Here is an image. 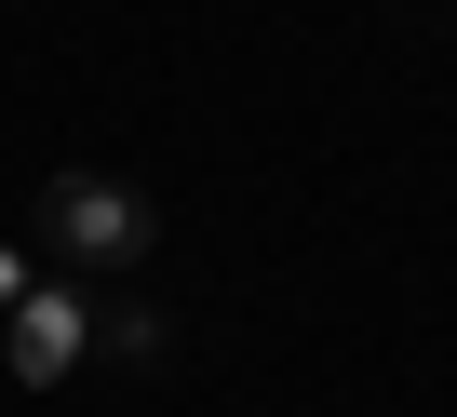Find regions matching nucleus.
<instances>
[{
  "label": "nucleus",
  "instance_id": "nucleus-1",
  "mask_svg": "<svg viewBox=\"0 0 457 417\" xmlns=\"http://www.w3.org/2000/svg\"><path fill=\"white\" fill-rule=\"evenodd\" d=\"M41 243L68 270H135L162 243V216H148V188H121V175H54L41 188Z\"/></svg>",
  "mask_w": 457,
  "mask_h": 417
},
{
  "label": "nucleus",
  "instance_id": "nucleus-2",
  "mask_svg": "<svg viewBox=\"0 0 457 417\" xmlns=\"http://www.w3.org/2000/svg\"><path fill=\"white\" fill-rule=\"evenodd\" d=\"M0 350H14V390H54V377L95 350V296H81V283H28L14 310H0Z\"/></svg>",
  "mask_w": 457,
  "mask_h": 417
},
{
  "label": "nucleus",
  "instance_id": "nucleus-3",
  "mask_svg": "<svg viewBox=\"0 0 457 417\" xmlns=\"http://www.w3.org/2000/svg\"><path fill=\"white\" fill-rule=\"evenodd\" d=\"M95 337H108V350H135V363H162V310H121V323L95 310Z\"/></svg>",
  "mask_w": 457,
  "mask_h": 417
},
{
  "label": "nucleus",
  "instance_id": "nucleus-4",
  "mask_svg": "<svg viewBox=\"0 0 457 417\" xmlns=\"http://www.w3.org/2000/svg\"><path fill=\"white\" fill-rule=\"evenodd\" d=\"M14 296H28V270H14V243H0V310H14Z\"/></svg>",
  "mask_w": 457,
  "mask_h": 417
}]
</instances>
